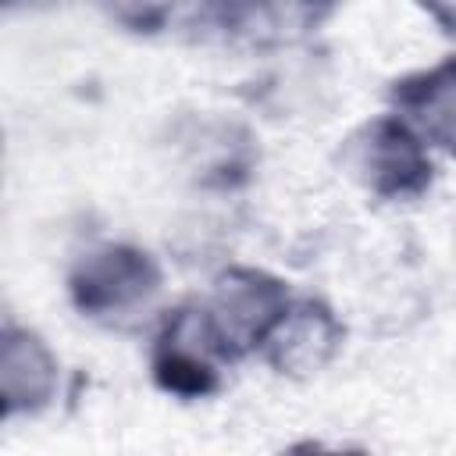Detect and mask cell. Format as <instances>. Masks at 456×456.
Listing matches in <instances>:
<instances>
[{"label":"cell","mask_w":456,"mask_h":456,"mask_svg":"<svg viewBox=\"0 0 456 456\" xmlns=\"http://www.w3.org/2000/svg\"><path fill=\"white\" fill-rule=\"evenodd\" d=\"M235 363L239 360L224 346L203 296H185L160 310L146 349V367L157 392L178 403H207L224 392Z\"/></svg>","instance_id":"obj_2"},{"label":"cell","mask_w":456,"mask_h":456,"mask_svg":"<svg viewBox=\"0 0 456 456\" xmlns=\"http://www.w3.org/2000/svg\"><path fill=\"white\" fill-rule=\"evenodd\" d=\"M335 167L378 203H417L438 178L428 142L392 110L353 125L335 146Z\"/></svg>","instance_id":"obj_3"},{"label":"cell","mask_w":456,"mask_h":456,"mask_svg":"<svg viewBox=\"0 0 456 456\" xmlns=\"http://www.w3.org/2000/svg\"><path fill=\"white\" fill-rule=\"evenodd\" d=\"M203 299H207V310H210L224 346L242 363L249 356H260L267 335L285 317L296 292H292L289 278L274 274L271 267L228 260L214 271Z\"/></svg>","instance_id":"obj_5"},{"label":"cell","mask_w":456,"mask_h":456,"mask_svg":"<svg viewBox=\"0 0 456 456\" xmlns=\"http://www.w3.org/2000/svg\"><path fill=\"white\" fill-rule=\"evenodd\" d=\"M349 328L342 314L314 292H296L285 317L274 324L260 349V363L285 381H314L324 374L346 349Z\"/></svg>","instance_id":"obj_6"},{"label":"cell","mask_w":456,"mask_h":456,"mask_svg":"<svg viewBox=\"0 0 456 456\" xmlns=\"http://www.w3.org/2000/svg\"><path fill=\"white\" fill-rule=\"evenodd\" d=\"M61 356L50 346V338L21 324L14 317H4L0 328V410L4 420H36L43 417L57 395H61Z\"/></svg>","instance_id":"obj_7"},{"label":"cell","mask_w":456,"mask_h":456,"mask_svg":"<svg viewBox=\"0 0 456 456\" xmlns=\"http://www.w3.org/2000/svg\"><path fill=\"white\" fill-rule=\"evenodd\" d=\"M175 167L203 196L242 192L260 171L256 132L221 110H189L167 121V139Z\"/></svg>","instance_id":"obj_4"},{"label":"cell","mask_w":456,"mask_h":456,"mask_svg":"<svg viewBox=\"0 0 456 456\" xmlns=\"http://www.w3.org/2000/svg\"><path fill=\"white\" fill-rule=\"evenodd\" d=\"M271 456H374L363 445H328L321 438H296L281 449H274Z\"/></svg>","instance_id":"obj_10"},{"label":"cell","mask_w":456,"mask_h":456,"mask_svg":"<svg viewBox=\"0 0 456 456\" xmlns=\"http://www.w3.org/2000/svg\"><path fill=\"white\" fill-rule=\"evenodd\" d=\"M285 64H278L274 71H267L260 82H253L256 89L246 93V100L260 110H267L271 118H292V114H303L317 103V93H321V71H317V61H314V43L310 46H299V50H289V53H278Z\"/></svg>","instance_id":"obj_9"},{"label":"cell","mask_w":456,"mask_h":456,"mask_svg":"<svg viewBox=\"0 0 456 456\" xmlns=\"http://www.w3.org/2000/svg\"><path fill=\"white\" fill-rule=\"evenodd\" d=\"M167 274L160 256L132 239H100L78 249L64 271L68 306L96 328L132 331L164 296Z\"/></svg>","instance_id":"obj_1"},{"label":"cell","mask_w":456,"mask_h":456,"mask_svg":"<svg viewBox=\"0 0 456 456\" xmlns=\"http://www.w3.org/2000/svg\"><path fill=\"white\" fill-rule=\"evenodd\" d=\"M385 103L428 142L431 153L456 160V50L435 64L395 75L385 89Z\"/></svg>","instance_id":"obj_8"}]
</instances>
